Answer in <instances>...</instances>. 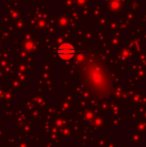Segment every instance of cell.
Masks as SVG:
<instances>
[{
  "instance_id": "obj_1",
  "label": "cell",
  "mask_w": 146,
  "mask_h": 147,
  "mask_svg": "<svg viewBox=\"0 0 146 147\" xmlns=\"http://www.w3.org/2000/svg\"><path fill=\"white\" fill-rule=\"evenodd\" d=\"M58 55L62 59H70L71 57H73V55L75 54V49L71 44H62L59 46V48L57 49Z\"/></svg>"
}]
</instances>
